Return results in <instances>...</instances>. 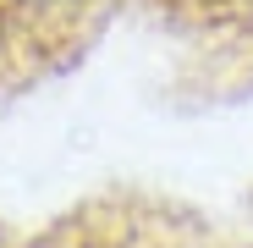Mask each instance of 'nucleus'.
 I'll list each match as a JSON object with an SVG mask.
<instances>
[{"mask_svg":"<svg viewBox=\"0 0 253 248\" xmlns=\"http://www.w3.org/2000/svg\"><path fill=\"white\" fill-rule=\"evenodd\" d=\"M33 248H253V237L149 188H105L33 232Z\"/></svg>","mask_w":253,"mask_h":248,"instance_id":"nucleus-1","label":"nucleus"},{"mask_svg":"<svg viewBox=\"0 0 253 248\" xmlns=\"http://www.w3.org/2000/svg\"><path fill=\"white\" fill-rule=\"evenodd\" d=\"M121 17L126 0H0V99L83 66Z\"/></svg>","mask_w":253,"mask_h":248,"instance_id":"nucleus-2","label":"nucleus"},{"mask_svg":"<svg viewBox=\"0 0 253 248\" xmlns=\"http://www.w3.org/2000/svg\"><path fill=\"white\" fill-rule=\"evenodd\" d=\"M220 83H253V0H126Z\"/></svg>","mask_w":253,"mask_h":248,"instance_id":"nucleus-3","label":"nucleus"},{"mask_svg":"<svg viewBox=\"0 0 253 248\" xmlns=\"http://www.w3.org/2000/svg\"><path fill=\"white\" fill-rule=\"evenodd\" d=\"M0 248H33V232H11L6 221H0Z\"/></svg>","mask_w":253,"mask_h":248,"instance_id":"nucleus-4","label":"nucleus"}]
</instances>
